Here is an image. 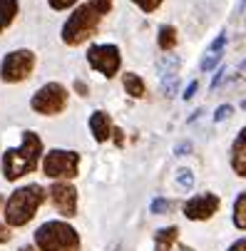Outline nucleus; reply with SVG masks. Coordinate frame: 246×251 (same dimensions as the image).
I'll use <instances>...</instances> for the list:
<instances>
[{"mask_svg":"<svg viewBox=\"0 0 246 251\" xmlns=\"http://www.w3.org/2000/svg\"><path fill=\"white\" fill-rule=\"evenodd\" d=\"M43 154V142L35 132H23V145L18 150H8L5 157H3V172H5V179L15 182L18 176L27 174V172H35L38 167V159Z\"/></svg>","mask_w":246,"mask_h":251,"instance_id":"nucleus-1","label":"nucleus"},{"mask_svg":"<svg viewBox=\"0 0 246 251\" xmlns=\"http://www.w3.org/2000/svg\"><path fill=\"white\" fill-rule=\"evenodd\" d=\"M45 201V189L38 187V184H30V187H23L18 192H13V197L8 199V206H5V219L10 226H23L27 224L38 206Z\"/></svg>","mask_w":246,"mask_h":251,"instance_id":"nucleus-2","label":"nucleus"},{"mask_svg":"<svg viewBox=\"0 0 246 251\" xmlns=\"http://www.w3.org/2000/svg\"><path fill=\"white\" fill-rule=\"evenodd\" d=\"M35 244L43 251H80V236L77 231L62 224V222H48L35 231Z\"/></svg>","mask_w":246,"mask_h":251,"instance_id":"nucleus-3","label":"nucleus"},{"mask_svg":"<svg viewBox=\"0 0 246 251\" xmlns=\"http://www.w3.org/2000/svg\"><path fill=\"white\" fill-rule=\"evenodd\" d=\"M97 23H99V13L92 5H80L73 15L67 18V23L62 27V40L67 45L85 43L90 35L97 30Z\"/></svg>","mask_w":246,"mask_h":251,"instance_id":"nucleus-4","label":"nucleus"},{"mask_svg":"<svg viewBox=\"0 0 246 251\" xmlns=\"http://www.w3.org/2000/svg\"><path fill=\"white\" fill-rule=\"evenodd\" d=\"M65 104H67V90L57 82L40 87L32 97V110L40 115H57L65 110Z\"/></svg>","mask_w":246,"mask_h":251,"instance_id":"nucleus-5","label":"nucleus"},{"mask_svg":"<svg viewBox=\"0 0 246 251\" xmlns=\"http://www.w3.org/2000/svg\"><path fill=\"white\" fill-rule=\"evenodd\" d=\"M77 164H80V157L75 152H67V150H52L45 162H43V169L48 176L52 179H73L77 176Z\"/></svg>","mask_w":246,"mask_h":251,"instance_id":"nucleus-6","label":"nucleus"},{"mask_svg":"<svg viewBox=\"0 0 246 251\" xmlns=\"http://www.w3.org/2000/svg\"><path fill=\"white\" fill-rule=\"evenodd\" d=\"M35 67V55L30 50H15L3 60V67H0V77L5 82H20L25 77H30Z\"/></svg>","mask_w":246,"mask_h":251,"instance_id":"nucleus-7","label":"nucleus"},{"mask_svg":"<svg viewBox=\"0 0 246 251\" xmlns=\"http://www.w3.org/2000/svg\"><path fill=\"white\" fill-rule=\"evenodd\" d=\"M87 62L97 70V73L112 77L120 70V50L115 45H95L87 52Z\"/></svg>","mask_w":246,"mask_h":251,"instance_id":"nucleus-8","label":"nucleus"},{"mask_svg":"<svg viewBox=\"0 0 246 251\" xmlns=\"http://www.w3.org/2000/svg\"><path fill=\"white\" fill-rule=\"evenodd\" d=\"M50 197H52V204L57 206V211L62 214V217H75L77 214V192H75V187L57 182V184H52Z\"/></svg>","mask_w":246,"mask_h":251,"instance_id":"nucleus-9","label":"nucleus"},{"mask_svg":"<svg viewBox=\"0 0 246 251\" xmlns=\"http://www.w3.org/2000/svg\"><path fill=\"white\" fill-rule=\"evenodd\" d=\"M219 209V199L214 194H201V197H194L184 204V214L187 219H194V222H201V219H209L212 214Z\"/></svg>","mask_w":246,"mask_h":251,"instance_id":"nucleus-10","label":"nucleus"},{"mask_svg":"<svg viewBox=\"0 0 246 251\" xmlns=\"http://www.w3.org/2000/svg\"><path fill=\"white\" fill-rule=\"evenodd\" d=\"M231 167L239 176H246V127L239 132L234 147H231Z\"/></svg>","mask_w":246,"mask_h":251,"instance_id":"nucleus-11","label":"nucleus"},{"mask_svg":"<svg viewBox=\"0 0 246 251\" xmlns=\"http://www.w3.org/2000/svg\"><path fill=\"white\" fill-rule=\"evenodd\" d=\"M90 129H92L97 142H107L110 134H112V122H110L107 112H95L90 117Z\"/></svg>","mask_w":246,"mask_h":251,"instance_id":"nucleus-12","label":"nucleus"},{"mask_svg":"<svg viewBox=\"0 0 246 251\" xmlns=\"http://www.w3.org/2000/svg\"><path fill=\"white\" fill-rule=\"evenodd\" d=\"M224 45H226V32H221L219 38L212 43V48H209V55L201 60V70L206 73V70H212L219 60H221V55H224Z\"/></svg>","mask_w":246,"mask_h":251,"instance_id":"nucleus-13","label":"nucleus"},{"mask_svg":"<svg viewBox=\"0 0 246 251\" xmlns=\"http://www.w3.org/2000/svg\"><path fill=\"white\" fill-rule=\"evenodd\" d=\"M18 13V0H0V32H3Z\"/></svg>","mask_w":246,"mask_h":251,"instance_id":"nucleus-14","label":"nucleus"},{"mask_svg":"<svg viewBox=\"0 0 246 251\" xmlns=\"http://www.w3.org/2000/svg\"><path fill=\"white\" fill-rule=\"evenodd\" d=\"M157 70H159V75L179 73V57H177V55H172L169 50H164V55L157 60Z\"/></svg>","mask_w":246,"mask_h":251,"instance_id":"nucleus-15","label":"nucleus"},{"mask_svg":"<svg viewBox=\"0 0 246 251\" xmlns=\"http://www.w3.org/2000/svg\"><path fill=\"white\" fill-rule=\"evenodd\" d=\"M179 229L177 226H169V229H159L157 231V251H169L174 239H177Z\"/></svg>","mask_w":246,"mask_h":251,"instance_id":"nucleus-16","label":"nucleus"},{"mask_svg":"<svg viewBox=\"0 0 246 251\" xmlns=\"http://www.w3.org/2000/svg\"><path fill=\"white\" fill-rule=\"evenodd\" d=\"M124 90H127L132 97H142V95H145V82H142V77L134 75V73H127V75H124Z\"/></svg>","mask_w":246,"mask_h":251,"instance_id":"nucleus-17","label":"nucleus"},{"mask_svg":"<svg viewBox=\"0 0 246 251\" xmlns=\"http://www.w3.org/2000/svg\"><path fill=\"white\" fill-rule=\"evenodd\" d=\"M162 92L167 97H174L179 92V73H169V75H162Z\"/></svg>","mask_w":246,"mask_h":251,"instance_id":"nucleus-18","label":"nucleus"},{"mask_svg":"<svg viewBox=\"0 0 246 251\" xmlns=\"http://www.w3.org/2000/svg\"><path fill=\"white\" fill-rule=\"evenodd\" d=\"M174 45H177V30H174L172 25H164L159 30V48L162 50H172Z\"/></svg>","mask_w":246,"mask_h":251,"instance_id":"nucleus-19","label":"nucleus"},{"mask_svg":"<svg viewBox=\"0 0 246 251\" xmlns=\"http://www.w3.org/2000/svg\"><path fill=\"white\" fill-rule=\"evenodd\" d=\"M177 187L182 192H192L194 189V172L192 169H187V167L177 169Z\"/></svg>","mask_w":246,"mask_h":251,"instance_id":"nucleus-20","label":"nucleus"},{"mask_svg":"<svg viewBox=\"0 0 246 251\" xmlns=\"http://www.w3.org/2000/svg\"><path fill=\"white\" fill-rule=\"evenodd\" d=\"M234 224L239 229H246V192L236 199V206H234Z\"/></svg>","mask_w":246,"mask_h":251,"instance_id":"nucleus-21","label":"nucleus"},{"mask_svg":"<svg viewBox=\"0 0 246 251\" xmlns=\"http://www.w3.org/2000/svg\"><path fill=\"white\" fill-rule=\"evenodd\" d=\"M90 5L99 13V15H104V13H110V8H112V0H90Z\"/></svg>","mask_w":246,"mask_h":251,"instance_id":"nucleus-22","label":"nucleus"},{"mask_svg":"<svg viewBox=\"0 0 246 251\" xmlns=\"http://www.w3.org/2000/svg\"><path fill=\"white\" fill-rule=\"evenodd\" d=\"M134 3L142 8L145 13H152V10H157V8L162 5V0H134Z\"/></svg>","mask_w":246,"mask_h":251,"instance_id":"nucleus-23","label":"nucleus"},{"mask_svg":"<svg viewBox=\"0 0 246 251\" xmlns=\"http://www.w3.org/2000/svg\"><path fill=\"white\" fill-rule=\"evenodd\" d=\"M164 211H169V201H167L164 197L154 199V201H152V214H164Z\"/></svg>","mask_w":246,"mask_h":251,"instance_id":"nucleus-24","label":"nucleus"},{"mask_svg":"<svg viewBox=\"0 0 246 251\" xmlns=\"http://www.w3.org/2000/svg\"><path fill=\"white\" fill-rule=\"evenodd\" d=\"M189 152H192V142H189V139H182L179 145L174 147V154H177V157H184V154H189Z\"/></svg>","mask_w":246,"mask_h":251,"instance_id":"nucleus-25","label":"nucleus"},{"mask_svg":"<svg viewBox=\"0 0 246 251\" xmlns=\"http://www.w3.org/2000/svg\"><path fill=\"white\" fill-rule=\"evenodd\" d=\"M231 112H234V110H231L229 104H221V107H217V112H214V120H217V122H224V120H226V117H229Z\"/></svg>","mask_w":246,"mask_h":251,"instance_id":"nucleus-26","label":"nucleus"},{"mask_svg":"<svg viewBox=\"0 0 246 251\" xmlns=\"http://www.w3.org/2000/svg\"><path fill=\"white\" fill-rule=\"evenodd\" d=\"M48 3H50L55 10H65V8H70V5H75V0H48Z\"/></svg>","mask_w":246,"mask_h":251,"instance_id":"nucleus-27","label":"nucleus"},{"mask_svg":"<svg viewBox=\"0 0 246 251\" xmlns=\"http://www.w3.org/2000/svg\"><path fill=\"white\" fill-rule=\"evenodd\" d=\"M197 87H199V82H189V87L184 90V95H182V97H184V100H192V97H194V92H197Z\"/></svg>","mask_w":246,"mask_h":251,"instance_id":"nucleus-28","label":"nucleus"},{"mask_svg":"<svg viewBox=\"0 0 246 251\" xmlns=\"http://www.w3.org/2000/svg\"><path fill=\"white\" fill-rule=\"evenodd\" d=\"M224 75H226V67H221L219 73H217V77H214V82H212V87H219L221 85V80H224Z\"/></svg>","mask_w":246,"mask_h":251,"instance_id":"nucleus-29","label":"nucleus"},{"mask_svg":"<svg viewBox=\"0 0 246 251\" xmlns=\"http://www.w3.org/2000/svg\"><path fill=\"white\" fill-rule=\"evenodd\" d=\"M10 239V231H8V226L5 224H0V244H5Z\"/></svg>","mask_w":246,"mask_h":251,"instance_id":"nucleus-30","label":"nucleus"},{"mask_svg":"<svg viewBox=\"0 0 246 251\" xmlns=\"http://www.w3.org/2000/svg\"><path fill=\"white\" fill-rule=\"evenodd\" d=\"M229 251H246V239H241V241H236Z\"/></svg>","mask_w":246,"mask_h":251,"instance_id":"nucleus-31","label":"nucleus"},{"mask_svg":"<svg viewBox=\"0 0 246 251\" xmlns=\"http://www.w3.org/2000/svg\"><path fill=\"white\" fill-rule=\"evenodd\" d=\"M75 87L80 90V95H87V90H85V85H82V82H75Z\"/></svg>","mask_w":246,"mask_h":251,"instance_id":"nucleus-32","label":"nucleus"},{"mask_svg":"<svg viewBox=\"0 0 246 251\" xmlns=\"http://www.w3.org/2000/svg\"><path fill=\"white\" fill-rule=\"evenodd\" d=\"M20 251H35V249H32V246H25V249H20Z\"/></svg>","mask_w":246,"mask_h":251,"instance_id":"nucleus-33","label":"nucleus"},{"mask_svg":"<svg viewBox=\"0 0 246 251\" xmlns=\"http://www.w3.org/2000/svg\"><path fill=\"white\" fill-rule=\"evenodd\" d=\"M241 110H246V100H244V102H241Z\"/></svg>","mask_w":246,"mask_h":251,"instance_id":"nucleus-34","label":"nucleus"},{"mask_svg":"<svg viewBox=\"0 0 246 251\" xmlns=\"http://www.w3.org/2000/svg\"><path fill=\"white\" fill-rule=\"evenodd\" d=\"M241 70H246V60H244V62H241Z\"/></svg>","mask_w":246,"mask_h":251,"instance_id":"nucleus-35","label":"nucleus"},{"mask_svg":"<svg viewBox=\"0 0 246 251\" xmlns=\"http://www.w3.org/2000/svg\"><path fill=\"white\" fill-rule=\"evenodd\" d=\"M0 206H3V197H0Z\"/></svg>","mask_w":246,"mask_h":251,"instance_id":"nucleus-36","label":"nucleus"}]
</instances>
